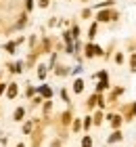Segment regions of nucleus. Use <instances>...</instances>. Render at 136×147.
Listing matches in <instances>:
<instances>
[{
	"instance_id": "nucleus-23",
	"label": "nucleus",
	"mask_w": 136,
	"mask_h": 147,
	"mask_svg": "<svg viewBox=\"0 0 136 147\" xmlns=\"http://www.w3.org/2000/svg\"><path fill=\"white\" fill-rule=\"evenodd\" d=\"M38 78H40V80H44V78H46V67H44V65H40V69H38Z\"/></svg>"
},
{
	"instance_id": "nucleus-33",
	"label": "nucleus",
	"mask_w": 136,
	"mask_h": 147,
	"mask_svg": "<svg viewBox=\"0 0 136 147\" xmlns=\"http://www.w3.org/2000/svg\"><path fill=\"white\" fill-rule=\"evenodd\" d=\"M17 147H25V145H23V143H19V145H17Z\"/></svg>"
},
{
	"instance_id": "nucleus-29",
	"label": "nucleus",
	"mask_w": 136,
	"mask_h": 147,
	"mask_svg": "<svg viewBox=\"0 0 136 147\" xmlns=\"http://www.w3.org/2000/svg\"><path fill=\"white\" fill-rule=\"evenodd\" d=\"M61 118H63V122L67 124V122H69V120H71V113H69V111H65V113H63V116H61Z\"/></svg>"
},
{
	"instance_id": "nucleus-19",
	"label": "nucleus",
	"mask_w": 136,
	"mask_h": 147,
	"mask_svg": "<svg viewBox=\"0 0 136 147\" xmlns=\"http://www.w3.org/2000/svg\"><path fill=\"white\" fill-rule=\"evenodd\" d=\"M82 128H86V130L92 128V116H86V118H84V122H82Z\"/></svg>"
},
{
	"instance_id": "nucleus-28",
	"label": "nucleus",
	"mask_w": 136,
	"mask_h": 147,
	"mask_svg": "<svg viewBox=\"0 0 136 147\" xmlns=\"http://www.w3.org/2000/svg\"><path fill=\"white\" fill-rule=\"evenodd\" d=\"M48 4H50V0H38V6H42V9H46Z\"/></svg>"
},
{
	"instance_id": "nucleus-12",
	"label": "nucleus",
	"mask_w": 136,
	"mask_h": 147,
	"mask_svg": "<svg viewBox=\"0 0 136 147\" xmlns=\"http://www.w3.org/2000/svg\"><path fill=\"white\" fill-rule=\"evenodd\" d=\"M103 120H105V113L98 109V111L92 116V124H94V126H100V124H103Z\"/></svg>"
},
{
	"instance_id": "nucleus-30",
	"label": "nucleus",
	"mask_w": 136,
	"mask_h": 147,
	"mask_svg": "<svg viewBox=\"0 0 136 147\" xmlns=\"http://www.w3.org/2000/svg\"><path fill=\"white\" fill-rule=\"evenodd\" d=\"M25 6H27V11H31L33 9V0H25Z\"/></svg>"
},
{
	"instance_id": "nucleus-4",
	"label": "nucleus",
	"mask_w": 136,
	"mask_h": 147,
	"mask_svg": "<svg viewBox=\"0 0 136 147\" xmlns=\"http://www.w3.org/2000/svg\"><path fill=\"white\" fill-rule=\"evenodd\" d=\"M124 109H126V113H124V122H132V120L136 118V101H132L130 105H124Z\"/></svg>"
},
{
	"instance_id": "nucleus-5",
	"label": "nucleus",
	"mask_w": 136,
	"mask_h": 147,
	"mask_svg": "<svg viewBox=\"0 0 136 147\" xmlns=\"http://www.w3.org/2000/svg\"><path fill=\"white\" fill-rule=\"evenodd\" d=\"M124 141V132L121 130H113V132H109V137H107V143L109 145H113V143H121Z\"/></svg>"
},
{
	"instance_id": "nucleus-18",
	"label": "nucleus",
	"mask_w": 136,
	"mask_h": 147,
	"mask_svg": "<svg viewBox=\"0 0 136 147\" xmlns=\"http://www.w3.org/2000/svg\"><path fill=\"white\" fill-rule=\"evenodd\" d=\"M92 78H96V80H109V74H107V69H100L96 74H92Z\"/></svg>"
},
{
	"instance_id": "nucleus-20",
	"label": "nucleus",
	"mask_w": 136,
	"mask_h": 147,
	"mask_svg": "<svg viewBox=\"0 0 136 147\" xmlns=\"http://www.w3.org/2000/svg\"><path fill=\"white\" fill-rule=\"evenodd\" d=\"M15 46H17V42H9V44H4V51L13 55V53H15Z\"/></svg>"
},
{
	"instance_id": "nucleus-22",
	"label": "nucleus",
	"mask_w": 136,
	"mask_h": 147,
	"mask_svg": "<svg viewBox=\"0 0 136 147\" xmlns=\"http://www.w3.org/2000/svg\"><path fill=\"white\" fill-rule=\"evenodd\" d=\"M92 13H94L92 9H84V11H82V19H90V17H92Z\"/></svg>"
},
{
	"instance_id": "nucleus-6",
	"label": "nucleus",
	"mask_w": 136,
	"mask_h": 147,
	"mask_svg": "<svg viewBox=\"0 0 136 147\" xmlns=\"http://www.w3.org/2000/svg\"><path fill=\"white\" fill-rule=\"evenodd\" d=\"M109 88H113L109 80H98V84L94 86V92H98V95H103V90H109Z\"/></svg>"
},
{
	"instance_id": "nucleus-8",
	"label": "nucleus",
	"mask_w": 136,
	"mask_h": 147,
	"mask_svg": "<svg viewBox=\"0 0 136 147\" xmlns=\"http://www.w3.org/2000/svg\"><path fill=\"white\" fill-rule=\"evenodd\" d=\"M115 6V0H103V2L94 4V11H103V9H113Z\"/></svg>"
},
{
	"instance_id": "nucleus-10",
	"label": "nucleus",
	"mask_w": 136,
	"mask_h": 147,
	"mask_svg": "<svg viewBox=\"0 0 136 147\" xmlns=\"http://www.w3.org/2000/svg\"><path fill=\"white\" fill-rule=\"evenodd\" d=\"M113 61L117 63V65H124V63H126V53H124V51H117V53L113 55Z\"/></svg>"
},
{
	"instance_id": "nucleus-24",
	"label": "nucleus",
	"mask_w": 136,
	"mask_h": 147,
	"mask_svg": "<svg viewBox=\"0 0 136 147\" xmlns=\"http://www.w3.org/2000/svg\"><path fill=\"white\" fill-rule=\"evenodd\" d=\"M61 99H63L65 103H71V101H69V95H67V90H65V88L61 90Z\"/></svg>"
},
{
	"instance_id": "nucleus-27",
	"label": "nucleus",
	"mask_w": 136,
	"mask_h": 147,
	"mask_svg": "<svg viewBox=\"0 0 136 147\" xmlns=\"http://www.w3.org/2000/svg\"><path fill=\"white\" fill-rule=\"evenodd\" d=\"M23 132H25V135H29V132H31V122L23 124Z\"/></svg>"
},
{
	"instance_id": "nucleus-2",
	"label": "nucleus",
	"mask_w": 136,
	"mask_h": 147,
	"mask_svg": "<svg viewBox=\"0 0 136 147\" xmlns=\"http://www.w3.org/2000/svg\"><path fill=\"white\" fill-rule=\"evenodd\" d=\"M84 55H86V59H94V57H103L105 51H103V46H98L94 42H88L84 46Z\"/></svg>"
},
{
	"instance_id": "nucleus-21",
	"label": "nucleus",
	"mask_w": 136,
	"mask_h": 147,
	"mask_svg": "<svg viewBox=\"0 0 136 147\" xmlns=\"http://www.w3.org/2000/svg\"><path fill=\"white\" fill-rule=\"evenodd\" d=\"M71 38L78 42V38H80V28H78V25H73V28H71Z\"/></svg>"
},
{
	"instance_id": "nucleus-7",
	"label": "nucleus",
	"mask_w": 136,
	"mask_h": 147,
	"mask_svg": "<svg viewBox=\"0 0 136 147\" xmlns=\"http://www.w3.org/2000/svg\"><path fill=\"white\" fill-rule=\"evenodd\" d=\"M84 80H82V78H76V80H73V86H71V88H73V92H76V95H82V92H84Z\"/></svg>"
},
{
	"instance_id": "nucleus-14",
	"label": "nucleus",
	"mask_w": 136,
	"mask_h": 147,
	"mask_svg": "<svg viewBox=\"0 0 136 147\" xmlns=\"http://www.w3.org/2000/svg\"><path fill=\"white\" fill-rule=\"evenodd\" d=\"M96 99H98V95H96V92H92V95L88 97V103H86V107H88V109L96 107Z\"/></svg>"
},
{
	"instance_id": "nucleus-11",
	"label": "nucleus",
	"mask_w": 136,
	"mask_h": 147,
	"mask_svg": "<svg viewBox=\"0 0 136 147\" xmlns=\"http://www.w3.org/2000/svg\"><path fill=\"white\" fill-rule=\"evenodd\" d=\"M6 97H9V99H15L17 97V84L15 82H11L9 86H6Z\"/></svg>"
},
{
	"instance_id": "nucleus-9",
	"label": "nucleus",
	"mask_w": 136,
	"mask_h": 147,
	"mask_svg": "<svg viewBox=\"0 0 136 147\" xmlns=\"http://www.w3.org/2000/svg\"><path fill=\"white\" fill-rule=\"evenodd\" d=\"M98 34V23L94 21V23H90V28H88V38H90V42H94V36Z\"/></svg>"
},
{
	"instance_id": "nucleus-13",
	"label": "nucleus",
	"mask_w": 136,
	"mask_h": 147,
	"mask_svg": "<svg viewBox=\"0 0 136 147\" xmlns=\"http://www.w3.org/2000/svg\"><path fill=\"white\" fill-rule=\"evenodd\" d=\"M128 67H130V69L136 74V51L130 53V59H128Z\"/></svg>"
},
{
	"instance_id": "nucleus-17",
	"label": "nucleus",
	"mask_w": 136,
	"mask_h": 147,
	"mask_svg": "<svg viewBox=\"0 0 136 147\" xmlns=\"http://www.w3.org/2000/svg\"><path fill=\"white\" fill-rule=\"evenodd\" d=\"M94 145V139L90 137V135H84L82 137V147H92Z\"/></svg>"
},
{
	"instance_id": "nucleus-15",
	"label": "nucleus",
	"mask_w": 136,
	"mask_h": 147,
	"mask_svg": "<svg viewBox=\"0 0 136 147\" xmlns=\"http://www.w3.org/2000/svg\"><path fill=\"white\" fill-rule=\"evenodd\" d=\"M38 92H40V95H44L46 99H50V97H52V90H50V86H46V84H44V86H40V88H38Z\"/></svg>"
},
{
	"instance_id": "nucleus-35",
	"label": "nucleus",
	"mask_w": 136,
	"mask_h": 147,
	"mask_svg": "<svg viewBox=\"0 0 136 147\" xmlns=\"http://www.w3.org/2000/svg\"><path fill=\"white\" fill-rule=\"evenodd\" d=\"M134 46H136V42H134Z\"/></svg>"
},
{
	"instance_id": "nucleus-1",
	"label": "nucleus",
	"mask_w": 136,
	"mask_h": 147,
	"mask_svg": "<svg viewBox=\"0 0 136 147\" xmlns=\"http://www.w3.org/2000/svg\"><path fill=\"white\" fill-rule=\"evenodd\" d=\"M121 15L117 11H111V9H103V11H96V23H111V21H117Z\"/></svg>"
},
{
	"instance_id": "nucleus-37",
	"label": "nucleus",
	"mask_w": 136,
	"mask_h": 147,
	"mask_svg": "<svg viewBox=\"0 0 136 147\" xmlns=\"http://www.w3.org/2000/svg\"><path fill=\"white\" fill-rule=\"evenodd\" d=\"M134 147H136V145H134Z\"/></svg>"
},
{
	"instance_id": "nucleus-26",
	"label": "nucleus",
	"mask_w": 136,
	"mask_h": 147,
	"mask_svg": "<svg viewBox=\"0 0 136 147\" xmlns=\"http://www.w3.org/2000/svg\"><path fill=\"white\" fill-rule=\"evenodd\" d=\"M57 74H59V76H67L69 69H67V67H57Z\"/></svg>"
},
{
	"instance_id": "nucleus-25",
	"label": "nucleus",
	"mask_w": 136,
	"mask_h": 147,
	"mask_svg": "<svg viewBox=\"0 0 136 147\" xmlns=\"http://www.w3.org/2000/svg\"><path fill=\"white\" fill-rule=\"evenodd\" d=\"M73 130H82V120H73Z\"/></svg>"
},
{
	"instance_id": "nucleus-3",
	"label": "nucleus",
	"mask_w": 136,
	"mask_h": 147,
	"mask_svg": "<svg viewBox=\"0 0 136 147\" xmlns=\"http://www.w3.org/2000/svg\"><path fill=\"white\" fill-rule=\"evenodd\" d=\"M105 118H107V122L111 124L113 130H119L121 124H124V116H121V113H113V111H111V113H107Z\"/></svg>"
},
{
	"instance_id": "nucleus-34",
	"label": "nucleus",
	"mask_w": 136,
	"mask_h": 147,
	"mask_svg": "<svg viewBox=\"0 0 136 147\" xmlns=\"http://www.w3.org/2000/svg\"><path fill=\"white\" fill-rule=\"evenodd\" d=\"M82 2H88V0H82Z\"/></svg>"
},
{
	"instance_id": "nucleus-31",
	"label": "nucleus",
	"mask_w": 136,
	"mask_h": 147,
	"mask_svg": "<svg viewBox=\"0 0 136 147\" xmlns=\"http://www.w3.org/2000/svg\"><path fill=\"white\" fill-rule=\"evenodd\" d=\"M71 74H73V76H78V74H82V67H80V65H78V67H73V69H71Z\"/></svg>"
},
{
	"instance_id": "nucleus-32",
	"label": "nucleus",
	"mask_w": 136,
	"mask_h": 147,
	"mask_svg": "<svg viewBox=\"0 0 136 147\" xmlns=\"http://www.w3.org/2000/svg\"><path fill=\"white\" fill-rule=\"evenodd\" d=\"M4 88H6V84H0V95L4 92Z\"/></svg>"
},
{
	"instance_id": "nucleus-16",
	"label": "nucleus",
	"mask_w": 136,
	"mask_h": 147,
	"mask_svg": "<svg viewBox=\"0 0 136 147\" xmlns=\"http://www.w3.org/2000/svg\"><path fill=\"white\" fill-rule=\"evenodd\" d=\"M23 116H25V109H23V107H17V109H15V116H13V120H15V122H21Z\"/></svg>"
},
{
	"instance_id": "nucleus-36",
	"label": "nucleus",
	"mask_w": 136,
	"mask_h": 147,
	"mask_svg": "<svg viewBox=\"0 0 136 147\" xmlns=\"http://www.w3.org/2000/svg\"><path fill=\"white\" fill-rule=\"evenodd\" d=\"M105 147H107V145H105Z\"/></svg>"
}]
</instances>
